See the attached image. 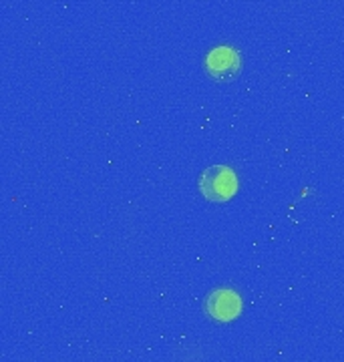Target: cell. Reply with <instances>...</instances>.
<instances>
[{"mask_svg": "<svg viewBox=\"0 0 344 362\" xmlns=\"http://www.w3.org/2000/svg\"><path fill=\"white\" fill-rule=\"evenodd\" d=\"M200 192L214 204H224L238 194V175L226 165H212L197 180Z\"/></svg>", "mask_w": 344, "mask_h": 362, "instance_id": "1", "label": "cell"}, {"mask_svg": "<svg viewBox=\"0 0 344 362\" xmlns=\"http://www.w3.org/2000/svg\"><path fill=\"white\" fill-rule=\"evenodd\" d=\"M205 71L219 83L234 81L242 71V57L234 47H216L205 57Z\"/></svg>", "mask_w": 344, "mask_h": 362, "instance_id": "2", "label": "cell"}, {"mask_svg": "<svg viewBox=\"0 0 344 362\" xmlns=\"http://www.w3.org/2000/svg\"><path fill=\"white\" fill-rule=\"evenodd\" d=\"M204 310L216 322H231L242 312V300L231 288H219L205 298Z\"/></svg>", "mask_w": 344, "mask_h": 362, "instance_id": "3", "label": "cell"}]
</instances>
